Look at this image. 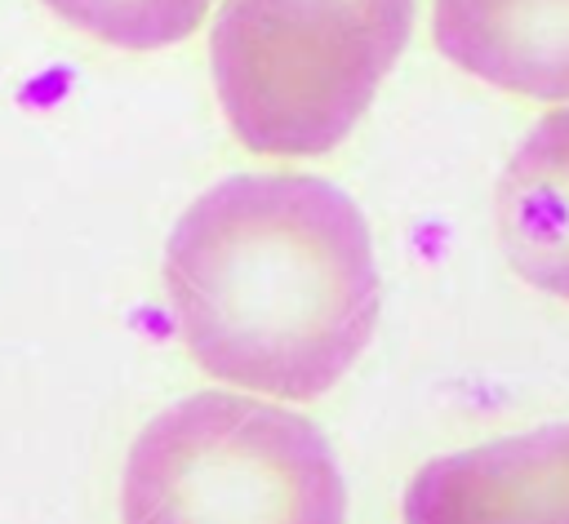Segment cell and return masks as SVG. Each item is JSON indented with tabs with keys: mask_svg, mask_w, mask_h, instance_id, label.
<instances>
[{
	"mask_svg": "<svg viewBox=\"0 0 569 524\" xmlns=\"http://www.w3.org/2000/svg\"><path fill=\"white\" fill-rule=\"evenodd\" d=\"M431 40L493 89L569 107V0H431Z\"/></svg>",
	"mask_w": 569,
	"mask_h": 524,
	"instance_id": "5",
	"label": "cell"
},
{
	"mask_svg": "<svg viewBox=\"0 0 569 524\" xmlns=\"http://www.w3.org/2000/svg\"><path fill=\"white\" fill-rule=\"evenodd\" d=\"M120 524H347V484L302 413L196 391L129 444Z\"/></svg>",
	"mask_w": 569,
	"mask_h": 524,
	"instance_id": "2",
	"label": "cell"
},
{
	"mask_svg": "<svg viewBox=\"0 0 569 524\" xmlns=\"http://www.w3.org/2000/svg\"><path fill=\"white\" fill-rule=\"evenodd\" d=\"M400 511L405 524H569V422L431 457Z\"/></svg>",
	"mask_w": 569,
	"mask_h": 524,
	"instance_id": "4",
	"label": "cell"
},
{
	"mask_svg": "<svg viewBox=\"0 0 569 524\" xmlns=\"http://www.w3.org/2000/svg\"><path fill=\"white\" fill-rule=\"evenodd\" d=\"M164 293L187 355L262 400H320L378 324L360 204L311 173H236L169 231Z\"/></svg>",
	"mask_w": 569,
	"mask_h": 524,
	"instance_id": "1",
	"label": "cell"
},
{
	"mask_svg": "<svg viewBox=\"0 0 569 524\" xmlns=\"http://www.w3.org/2000/svg\"><path fill=\"white\" fill-rule=\"evenodd\" d=\"M400 53L347 0H222L209 71L231 133L267 160L333 151Z\"/></svg>",
	"mask_w": 569,
	"mask_h": 524,
	"instance_id": "3",
	"label": "cell"
},
{
	"mask_svg": "<svg viewBox=\"0 0 569 524\" xmlns=\"http://www.w3.org/2000/svg\"><path fill=\"white\" fill-rule=\"evenodd\" d=\"M67 27L129 53L182 44L213 9V0H40Z\"/></svg>",
	"mask_w": 569,
	"mask_h": 524,
	"instance_id": "7",
	"label": "cell"
},
{
	"mask_svg": "<svg viewBox=\"0 0 569 524\" xmlns=\"http://www.w3.org/2000/svg\"><path fill=\"white\" fill-rule=\"evenodd\" d=\"M493 218L516 275L569 302V107H551L511 151Z\"/></svg>",
	"mask_w": 569,
	"mask_h": 524,
	"instance_id": "6",
	"label": "cell"
},
{
	"mask_svg": "<svg viewBox=\"0 0 569 524\" xmlns=\"http://www.w3.org/2000/svg\"><path fill=\"white\" fill-rule=\"evenodd\" d=\"M347 4H356L396 53L405 49L409 27H413V0H347Z\"/></svg>",
	"mask_w": 569,
	"mask_h": 524,
	"instance_id": "8",
	"label": "cell"
}]
</instances>
